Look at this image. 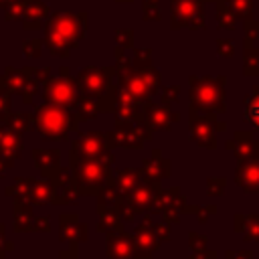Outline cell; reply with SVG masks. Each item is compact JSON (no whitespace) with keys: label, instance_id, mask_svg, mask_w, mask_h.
<instances>
[{"label":"cell","instance_id":"cell-1","mask_svg":"<svg viewBox=\"0 0 259 259\" xmlns=\"http://www.w3.org/2000/svg\"><path fill=\"white\" fill-rule=\"evenodd\" d=\"M34 123H36L38 132L49 140H63L75 127L73 115L65 109L55 107V105L38 107L36 115H34Z\"/></svg>","mask_w":259,"mask_h":259},{"label":"cell","instance_id":"cell-2","mask_svg":"<svg viewBox=\"0 0 259 259\" xmlns=\"http://www.w3.org/2000/svg\"><path fill=\"white\" fill-rule=\"evenodd\" d=\"M109 162H111V154H105L101 158H75L73 156V168H75V178L79 182V190L99 188L109 176L107 172Z\"/></svg>","mask_w":259,"mask_h":259},{"label":"cell","instance_id":"cell-3","mask_svg":"<svg viewBox=\"0 0 259 259\" xmlns=\"http://www.w3.org/2000/svg\"><path fill=\"white\" fill-rule=\"evenodd\" d=\"M109 154V142L103 134H83L73 142L75 158H101Z\"/></svg>","mask_w":259,"mask_h":259},{"label":"cell","instance_id":"cell-4","mask_svg":"<svg viewBox=\"0 0 259 259\" xmlns=\"http://www.w3.org/2000/svg\"><path fill=\"white\" fill-rule=\"evenodd\" d=\"M20 150H22L20 138L10 130L0 127V158L10 166L20 156Z\"/></svg>","mask_w":259,"mask_h":259},{"label":"cell","instance_id":"cell-5","mask_svg":"<svg viewBox=\"0 0 259 259\" xmlns=\"http://www.w3.org/2000/svg\"><path fill=\"white\" fill-rule=\"evenodd\" d=\"M107 255L111 259H134V241L125 235H109Z\"/></svg>","mask_w":259,"mask_h":259},{"label":"cell","instance_id":"cell-6","mask_svg":"<svg viewBox=\"0 0 259 259\" xmlns=\"http://www.w3.org/2000/svg\"><path fill=\"white\" fill-rule=\"evenodd\" d=\"M113 140V144H117V146H123V148H140V142H142V138H138V134H136V130H123V127H119L117 130V134L111 138Z\"/></svg>","mask_w":259,"mask_h":259},{"label":"cell","instance_id":"cell-7","mask_svg":"<svg viewBox=\"0 0 259 259\" xmlns=\"http://www.w3.org/2000/svg\"><path fill=\"white\" fill-rule=\"evenodd\" d=\"M140 184V178H138V172L136 170H121L119 176H117V186L121 192L130 194L136 186Z\"/></svg>","mask_w":259,"mask_h":259},{"label":"cell","instance_id":"cell-8","mask_svg":"<svg viewBox=\"0 0 259 259\" xmlns=\"http://www.w3.org/2000/svg\"><path fill=\"white\" fill-rule=\"evenodd\" d=\"M47 99H51V101H55V103H71L73 101V91H71V87L69 85H57V87H53L51 91H47Z\"/></svg>","mask_w":259,"mask_h":259},{"label":"cell","instance_id":"cell-9","mask_svg":"<svg viewBox=\"0 0 259 259\" xmlns=\"http://www.w3.org/2000/svg\"><path fill=\"white\" fill-rule=\"evenodd\" d=\"M32 214H30V210L26 208V206H20L16 212H14V229H18V231H28V229H32Z\"/></svg>","mask_w":259,"mask_h":259},{"label":"cell","instance_id":"cell-10","mask_svg":"<svg viewBox=\"0 0 259 259\" xmlns=\"http://www.w3.org/2000/svg\"><path fill=\"white\" fill-rule=\"evenodd\" d=\"M57 158H59V154H57L55 150H51V152H45V150H36V152H34V160H36V166L42 170V174L47 172V164H49V166H55V164H57Z\"/></svg>","mask_w":259,"mask_h":259},{"label":"cell","instance_id":"cell-11","mask_svg":"<svg viewBox=\"0 0 259 259\" xmlns=\"http://www.w3.org/2000/svg\"><path fill=\"white\" fill-rule=\"evenodd\" d=\"M109 208H105V206H101V210H99V217H101V231H107V229H113V225L117 227V219H115V212L111 210V212H107Z\"/></svg>","mask_w":259,"mask_h":259},{"label":"cell","instance_id":"cell-12","mask_svg":"<svg viewBox=\"0 0 259 259\" xmlns=\"http://www.w3.org/2000/svg\"><path fill=\"white\" fill-rule=\"evenodd\" d=\"M247 117H249L255 125H259V95H255V97L249 101V105H247Z\"/></svg>","mask_w":259,"mask_h":259},{"label":"cell","instance_id":"cell-13","mask_svg":"<svg viewBox=\"0 0 259 259\" xmlns=\"http://www.w3.org/2000/svg\"><path fill=\"white\" fill-rule=\"evenodd\" d=\"M26 121H28V117H14L12 119V123H14V127L18 130V132H24V127H26Z\"/></svg>","mask_w":259,"mask_h":259},{"label":"cell","instance_id":"cell-14","mask_svg":"<svg viewBox=\"0 0 259 259\" xmlns=\"http://www.w3.org/2000/svg\"><path fill=\"white\" fill-rule=\"evenodd\" d=\"M61 259H77L75 253H61Z\"/></svg>","mask_w":259,"mask_h":259}]
</instances>
